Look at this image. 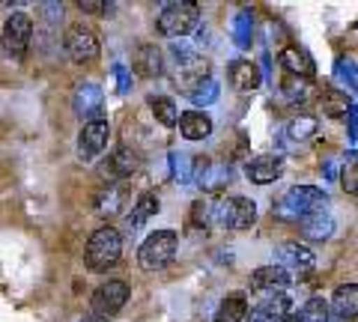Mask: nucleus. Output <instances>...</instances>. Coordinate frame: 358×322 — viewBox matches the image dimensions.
<instances>
[{"label": "nucleus", "mask_w": 358, "mask_h": 322, "mask_svg": "<svg viewBox=\"0 0 358 322\" xmlns=\"http://www.w3.org/2000/svg\"><path fill=\"white\" fill-rule=\"evenodd\" d=\"M329 206V194L322 188H313V185H296L284 194V200L278 203L272 212L278 218H308V215H317V212H326Z\"/></svg>", "instance_id": "nucleus-1"}, {"label": "nucleus", "mask_w": 358, "mask_h": 322, "mask_svg": "<svg viewBox=\"0 0 358 322\" xmlns=\"http://www.w3.org/2000/svg\"><path fill=\"white\" fill-rule=\"evenodd\" d=\"M120 257H122V236H120V230L108 227V224L99 227L93 236H90L87 251H84L87 269L108 272V269H114V265L120 263Z\"/></svg>", "instance_id": "nucleus-2"}, {"label": "nucleus", "mask_w": 358, "mask_h": 322, "mask_svg": "<svg viewBox=\"0 0 358 322\" xmlns=\"http://www.w3.org/2000/svg\"><path fill=\"white\" fill-rule=\"evenodd\" d=\"M209 218L224 230H251L257 221V203L248 197H221L209 206Z\"/></svg>", "instance_id": "nucleus-3"}, {"label": "nucleus", "mask_w": 358, "mask_h": 322, "mask_svg": "<svg viewBox=\"0 0 358 322\" xmlns=\"http://www.w3.org/2000/svg\"><path fill=\"white\" fill-rule=\"evenodd\" d=\"M176 245H179V236L173 230H155V233H150L147 242H143L141 251H138L141 269L159 272V269H164V265H171V260L176 257Z\"/></svg>", "instance_id": "nucleus-4"}, {"label": "nucleus", "mask_w": 358, "mask_h": 322, "mask_svg": "<svg viewBox=\"0 0 358 322\" xmlns=\"http://www.w3.org/2000/svg\"><path fill=\"white\" fill-rule=\"evenodd\" d=\"M200 24V9L197 3H167L162 6V13H159V21H155V27H159L162 36H188L194 27Z\"/></svg>", "instance_id": "nucleus-5"}, {"label": "nucleus", "mask_w": 358, "mask_h": 322, "mask_svg": "<svg viewBox=\"0 0 358 322\" xmlns=\"http://www.w3.org/2000/svg\"><path fill=\"white\" fill-rule=\"evenodd\" d=\"M63 51L72 63H93L99 57V36L93 27L72 24L63 33Z\"/></svg>", "instance_id": "nucleus-6"}, {"label": "nucleus", "mask_w": 358, "mask_h": 322, "mask_svg": "<svg viewBox=\"0 0 358 322\" xmlns=\"http://www.w3.org/2000/svg\"><path fill=\"white\" fill-rule=\"evenodd\" d=\"M275 257H278V265H281L284 272L293 275V281L301 277V275H308L313 265H317L313 251L308 245H299V242H284V245H278Z\"/></svg>", "instance_id": "nucleus-7"}, {"label": "nucleus", "mask_w": 358, "mask_h": 322, "mask_svg": "<svg viewBox=\"0 0 358 322\" xmlns=\"http://www.w3.org/2000/svg\"><path fill=\"white\" fill-rule=\"evenodd\" d=\"M129 302V284L122 281H108L102 284L99 290L93 293V298H90V305H93V314L96 316H114L122 310V305Z\"/></svg>", "instance_id": "nucleus-8"}, {"label": "nucleus", "mask_w": 358, "mask_h": 322, "mask_svg": "<svg viewBox=\"0 0 358 322\" xmlns=\"http://www.w3.org/2000/svg\"><path fill=\"white\" fill-rule=\"evenodd\" d=\"M33 39V18L27 13H13L3 24V45L13 57H21Z\"/></svg>", "instance_id": "nucleus-9"}, {"label": "nucleus", "mask_w": 358, "mask_h": 322, "mask_svg": "<svg viewBox=\"0 0 358 322\" xmlns=\"http://www.w3.org/2000/svg\"><path fill=\"white\" fill-rule=\"evenodd\" d=\"M138 168H141V152L134 147H117L114 155L99 168V176L105 182H120V180H129Z\"/></svg>", "instance_id": "nucleus-10"}, {"label": "nucleus", "mask_w": 358, "mask_h": 322, "mask_svg": "<svg viewBox=\"0 0 358 322\" xmlns=\"http://www.w3.org/2000/svg\"><path fill=\"white\" fill-rule=\"evenodd\" d=\"M108 138H110V126H108V119L84 123L81 135H78V159H81V161H93L96 155L108 147Z\"/></svg>", "instance_id": "nucleus-11"}, {"label": "nucleus", "mask_w": 358, "mask_h": 322, "mask_svg": "<svg viewBox=\"0 0 358 322\" xmlns=\"http://www.w3.org/2000/svg\"><path fill=\"white\" fill-rule=\"evenodd\" d=\"M102 102H105V93L99 84H78V90L72 96V108L75 114L87 119V123H96L102 119Z\"/></svg>", "instance_id": "nucleus-12"}, {"label": "nucleus", "mask_w": 358, "mask_h": 322, "mask_svg": "<svg viewBox=\"0 0 358 322\" xmlns=\"http://www.w3.org/2000/svg\"><path fill=\"white\" fill-rule=\"evenodd\" d=\"M126 200H129L126 185H120V182H105V185L96 191V197H93V209H96V215H102V218H114V215L122 212Z\"/></svg>", "instance_id": "nucleus-13"}, {"label": "nucleus", "mask_w": 358, "mask_h": 322, "mask_svg": "<svg viewBox=\"0 0 358 322\" xmlns=\"http://www.w3.org/2000/svg\"><path fill=\"white\" fill-rule=\"evenodd\" d=\"M281 173H284L281 155H260V159L248 161V168H245V176H248L254 185H268V182H275Z\"/></svg>", "instance_id": "nucleus-14"}, {"label": "nucleus", "mask_w": 358, "mask_h": 322, "mask_svg": "<svg viewBox=\"0 0 358 322\" xmlns=\"http://www.w3.org/2000/svg\"><path fill=\"white\" fill-rule=\"evenodd\" d=\"M131 69L138 72L141 78H159V75L164 72V57H162V51L155 48L152 42H143V45L134 48Z\"/></svg>", "instance_id": "nucleus-15"}, {"label": "nucleus", "mask_w": 358, "mask_h": 322, "mask_svg": "<svg viewBox=\"0 0 358 322\" xmlns=\"http://www.w3.org/2000/svg\"><path fill=\"white\" fill-rule=\"evenodd\" d=\"M289 307H293V298L289 295H272L251 310L248 322H284L289 316Z\"/></svg>", "instance_id": "nucleus-16"}, {"label": "nucleus", "mask_w": 358, "mask_h": 322, "mask_svg": "<svg viewBox=\"0 0 358 322\" xmlns=\"http://www.w3.org/2000/svg\"><path fill=\"white\" fill-rule=\"evenodd\" d=\"M227 78H230V84L236 87L239 93H251V90H257V87H260V81H263L260 66L251 63V60H236V63L230 66Z\"/></svg>", "instance_id": "nucleus-17"}, {"label": "nucleus", "mask_w": 358, "mask_h": 322, "mask_svg": "<svg viewBox=\"0 0 358 322\" xmlns=\"http://www.w3.org/2000/svg\"><path fill=\"white\" fill-rule=\"evenodd\" d=\"M197 185L203 188V191H218L224 188L230 180H233V170L230 164H209V161H197Z\"/></svg>", "instance_id": "nucleus-18"}, {"label": "nucleus", "mask_w": 358, "mask_h": 322, "mask_svg": "<svg viewBox=\"0 0 358 322\" xmlns=\"http://www.w3.org/2000/svg\"><path fill=\"white\" fill-rule=\"evenodd\" d=\"M287 284H293V275L284 272L281 265H260L251 275V290H284Z\"/></svg>", "instance_id": "nucleus-19"}, {"label": "nucleus", "mask_w": 358, "mask_h": 322, "mask_svg": "<svg viewBox=\"0 0 358 322\" xmlns=\"http://www.w3.org/2000/svg\"><path fill=\"white\" fill-rule=\"evenodd\" d=\"M179 135L185 140H206L212 135V119L200 110H188L179 117Z\"/></svg>", "instance_id": "nucleus-20"}, {"label": "nucleus", "mask_w": 358, "mask_h": 322, "mask_svg": "<svg viewBox=\"0 0 358 322\" xmlns=\"http://www.w3.org/2000/svg\"><path fill=\"white\" fill-rule=\"evenodd\" d=\"M299 224H301V236L310 239V242H326L334 236V218L326 212L308 215V218H301Z\"/></svg>", "instance_id": "nucleus-21"}, {"label": "nucleus", "mask_w": 358, "mask_h": 322, "mask_svg": "<svg viewBox=\"0 0 358 322\" xmlns=\"http://www.w3.org/2000/svg\"><path fill=\"white\" fill-rule=\"evenodd\" d=\"M331 307L338 314V319H355L358 316V284L338 286L331 295Z\"/></svg>", "instance_id": "nucleus-22"}, {"label": "nucleus", "mask_w": 358, "mask_h": 322, "mask_svg": "<svg viewBox=\"0 0 358 322\" xmlns=\"http://www.w3.org/2000/svg\"><path fill=\"white\" fill-rule=\"evenodd\" d=\"M176 66H179L176 78H179V84H182L185 93L192 90V87H197L200 81H206V78H209V63L200 60L197 54H194V57H188L185 63H176Z\"/></svg>", "instance_id": "nucleus-23"}, {"label": "nucleus", "mask_w": 358, "mask_h": 322, "mask_svg": "<svg viewBox=\"0 0 358 322\" xmlns=\"http://www.w3.org/2000/svg\"><path fill=\"white\" fill-rule=\"evenodd\" d=\"M281 63H284L287 75L308 78V81H310V75H313V60H310V54H308V51H301V48H296V45H289V48L281 51Z\"/></svg>", "instance_id": "nucleus-24"}, {"label": "nucleus", "mask_w": 358, "mask_h": 322, "mask_svg": "<svg viewBox=\"0 0 358 322\" xmlns=\"http://www.w3.org/2000/svg\"><path fill=\"white\" fill-rule=\"evenodd\" d=\"M248 319V298L242 293L227 295L215 310V322H245Z\"/></svg>", "instance_id": "nucleus-25"}, {"label": "nucleus", "mask_w": 358, "mask_h": 322, "mask_svg": "<svg viewBox=\"0 0 358 322\" xmlns=\"http://www.w3.org/2000/svg\"><path fill=\"white\" fill-rule=\"evenodd\" d=\"M155 212H159V197H155L152 191H143L138 200H134V206H131L129 227H143Z\"/></svg>", "instance_id": "nucleus-26"}, {"label": "nucleus", "mask_w": 358, "mask_h": 322, "mask_svg": "<svg viewBox=\"0 0 358 322\" xmlns=\"http://www.w3.org/2000/svg\"><path fill=\"white\" fill-rule=\"evenodd\" d=\"M350 108H352V105H350V98H346V93L334 90V87L320 96V110H322L326 117H331V119L346 117V114H350Z\"/></svg>", "instance_id": "nucleus-27"}, {"label": "nucleus", "mask_w": 358, "mask_h": 322, "mask_svg": "<svg viewBox=\"0 0 358 322\" xmlns=\"http://www.w3.org/2000/svg\"><path fill=\"white\" fill-rule=\"evenodd\" d=\"M171 173H173V180H176L179 185L194 182V176H197V161H194V155L171 152Z\"/></svg>", "instance_id": "nucleus-28"}, {"label": "nucleus", "mask_w": 358, "mask_h": 322, "mask_svg": "<svg viewBox=\"0 0 358 322\" xmlns=\"http://www.w3.org/2000/svg\"><path fill=\"white\" fill-rule=\"evenodd\" d=\"M150 108H152V117L159 119L162 126H176L179 123V110L173 105V98L167 96H152L150 98Z\"/></svg>", "instance_id": "nucleus-29"}, {"label": "nucleus", "mask_w": 358, "mask_h": 322, "mask_svg": "<svg viewBox=\"0 0 358 322\" xmlns=\"http://www.w3.org/2000/svg\"><path fill=\"white\" fill-rule=\"evenodd\" d=\"M308 90H310V81H308V78L284 75V81H281V93H284L287 102H305Z\"/></svg>", "instance_id": "nucleus-30"}, {"label": "nucleus", "mask_w": 358, "mask_h": 322, "mask_svg": "<svg viewBox=\"0 0 358 322\" xmlns=\"http://www.w3.org/2000/svg\"><path fill=\"white\" fill-rule=\"evenodd\" d=\"M287 135L293 138L296 143H301V140H310L313 135H317V119L313 117H296V119H289L287 123Z\"/></svg>", "instance_id": "nucleus-31"}, {"label": "nucleus", "mask_w": 358, "mask_h": 322, "mask_svg": "<svg viewBox=\"0 0 358 322\" xmlns=\"http://www.w3.org/2000/svg\"><path fill=\"white\" fill-rule=\"evenodd\" d=\"M188 98H192L197 108H206V105H212L218 98V84L212 81V78H206V81H200L197 87L188 90Z\"/></svg>", "instance_id": "nucleus-32"}, {"label": "nucleus", "mask_w": 358, "mask_h": 322, "mask_svg": "<svg viewBox=\"0 0 358 322\" xmlns=\"http://www.w3.org/2000/svg\"><path fill=\"white\" fill-rule=\"evenodd\" d=\"M251 33H254L251 13H236V18H233V39H236L239 48H248L251 45Z\"/></svg>", "instance_id": "nucleus-33"}, {"label": "nucleus", "mask_w": 358, "mask_h": 322, "mask_svg": "<svg viewBox=\"0 0 358 322\" xmlns=\"http://www.w3.org/2000/svg\"><path fill=\"white\" fill-rule=\"evenodd\" d=\"M299 322H331L329 319V305L322 298H310V302L299 310Z\"/></svg>", "instance_id": "nucleus-34"}, {"label": "nucleus", "mask_w": 358, "mask_h": 322, "mask_svg": "<svg viewBox=\"0 0 358 322\" xmlns=\"http://www.w3.org/2000/svg\"><path fill=\"white\" fill-rule=\"evenodd\" d=\"M334 75H338V81H341V84H346L350 90H355V87H358V66H355L352 60L341 57V60H338V66H334Z\"/></svg>", "instance_id": "nucleus-35"}, {"label": "nucleus", "mask_w": 358, "mask_h": 322, "mask_svg": "<svg viewBox=\"0 0 358 322\" xmlns=\"http://www.w3.org/2000/svg\"><path fill=\"white\" fill-rule=\"evenodd\" d=\"M341 185H343L346 194H355V197H358V161H343Z\"/></svg>", "instance_id": "nucleus-36"}, {"label": "nucleus", "mask_w": 358, "mask_h": 322, "mask_svg": "<svg viewBox=\"0 0 358 322\" xmlns=\"http://www.w3.org/2000/svg\"><path fill=\"white\" fill-rule=\"evenodd\" d=\"M78 6H81V13H114V3H93V0H87V3H84V0H81V3H78Z\"/></svg>", "instance_id": "nucleus-37"}, {"label": "nucleus", "mask_w": 358, "mask_h": 322, "mask_svg": "<svg viewBox=\"0 0 358 322\" xmlns=\"http://www.w3.org/2000/svg\"><path fill=\"white\" fill-rule=\"evenodd\" d=\"M114 75H117V93H129V87H131L129 72L122 69V66H114Z\"/></svg>", "instance_id": "nucleus-38"}, {"label": "nucleus", "mask_w": 358, "mask_h": 322, "mask_svg": "<svg viewBox=\"0 0 358 322\" xmlns=\"http://www.w3.org/2000/svg\"><path fill=\"white\" fill-rule=\"evenodd\" d=\"M39 9L45 13V18H48V21H57V15H63V6L60 3H42Z\"/></svg>", "instance_id": "nucleus-39"}, {"label": "nucleus", "mask_w": 358, "mask_h": 322, "mask_svg": "<svg viewBox=\"0 0 358 322\" xmlns=\"http://www.w3.org/2000/svg\"><path fill=\"white\" fill-rule=\"evenodd\" d=\"M346 119H350V138H358V105L350 108V114H346Z\"/></svg>", "instance_id": "nucleus-40"}, {"label": "nucleus", "mask_w": 358, "mask_h": 322, "mask_svg": "<svg viewBox=\"0 0 358 322\" xmlns=\"http://www.w3.org/2000/svg\"><path fill=\"white\" fill-rule=\"evenodd\" d=\"M326 180H331V182L338 180V164H334V161H329V164H326Z\"/></svg>", "instance_id": "nucleus-41"}, {"label": "nucleus", "mask_w": 358, "mask_h": 322, "mask_svg": "<svg viewBox=\"0 0 358 322\" xmlns=\"http://www.w3.org/2000/svg\"><path fill=\"white\" fill-rule=\"evenodd\" d=\"M81 322H108V319H105V316H96V314H90V316H84Z\"/></svg>", "instance_id": "nucleus-42"}, {"label": "nucleus", "mask_w": 358, "mask_h": 322, "mask_svg": "<svg viewBox=\"0 0 358 322\" xmlns=\"http://www.w3.org/2000/svg\"><path fill=\"white\" fill-rule=\"evenodd\" d=\"M284 322H299V319H296V316H287V319H284Z\"/></svg>", "instance_id": "nucleus-43"}, {"label": "nucleus", "mask_w": 358, "mask_h": 322, "mask_svg": "<svg viewBox=\"0 0 358 322\" xmlns=\"http://www.w3.org/2000/svg\"><path fill=\"white\" fill-rule=\"evenodd\" d=\"M338 322H350V319H338Z\"/></svg>", "instance_id": "nucleus-44"}]
</instances>
